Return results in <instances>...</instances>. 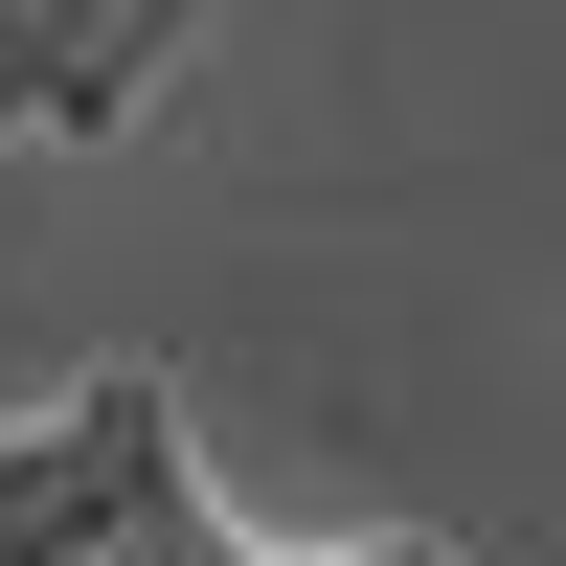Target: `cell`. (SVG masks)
<instances>
[{
  "label": "cell",
  "mask_w": 566,
  "mask_h": 566,
  "mask_svg": "<svg viewBox=\"0 0 566 566\" xmlns=\"http://www.w3.org/2000/svg\"><path fill=\"white\" fill-rule=\"evenodd\" d=\"M159 544H205V476H181V386L159 363L69 386L45 431H0V566H159Z\"/></svg>",
  "instance_id": "cell-1"
}]
</instances>
